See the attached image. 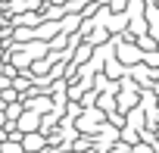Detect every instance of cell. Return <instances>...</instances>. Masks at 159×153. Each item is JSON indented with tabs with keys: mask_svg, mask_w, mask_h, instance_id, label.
I'll return each mask as SVG.
<instances>
[{
	"mask_svg": "<svg viewBox=\"0 0 159 153\" xmlns=\"http://www.w3.org/2000/svg\"><path fill=\"white\" fill-rule=\"evenodd\" d=\"M16 128H19L22 134H25V131H38V128H41V113H34V109H28V106H25V109H22V116L16 119Z\"/></svg>",
	"mask_w": 159,
	"mask_h": 153,
	"instance_id": "1",
	"label": "cell"
},
{
	"mask_svg": "<svg viewBox=\"0 0 159 153\" xmlns=\"http://www.w3.org/2000/svg\"><path fill=\"white\" fill-rule=\"evenodd\" d=\"M22 147H25V150L44 153V150H47V137L41 134V128H38V131H25V134H22Z\"/></svg>",
	"mask_w": 159,
	"mask_h": 153,
	"instance_id": "2",
	"label": "cell"
},
{
	"mask_svg": "<svg viewBox=\"0 0 159 153\" xmlns=\"http://www.w3.org/2000/svg\"><path fill=\"white\" fill-rule=\"evenodd\" d=\"M97 122H103V113H100V109H94V113H84V119L78 122V128H81V131H97V128H100Z\"/></svg>",
	"mask_w": 159,
	"mask_h": 153,
	"instance_id": "3",
	"label": "cell"
},
{
	"mask_svg": "<svg viewBox=\"0 0 159 153\" xmlns=\"http://www.w3.org/2000/svg\"><path fill=\"white\" fill-rule=\"evenodd\" d=\"M25 100V106L28 109H34V113H47L53 103H50V97H22Z\"/></svg>",
	"mask_w": 159,
	"mask_h": 153,
	"instance_id": "4",
	"label": "cell"
},
{
	"mask_svg": "<svg viewBox=\"0 0 159 153\" xmlns=\"http://www.w3.org/2000/svg\"><path fill=\"white\" fill-rule=\"evenodd\" d=\"M0 153H25V147L16 137H3V141H0Z\"/></svg>",
	"mask_w": 159,
	"mask_h": 153,
	"instance_id": "5",
	"label": "cell"
},
{
	"mask_svg": "<svg viewBox=\"0 0 159 153\" xmlns=\"http://www.w3.org/2000/svg\"><path fill=\"white\" fill-rule=\"evenodd\" d=\"M25 53H28L31 59H38V56L47 53V44H25Z\"/></svg>",
	"mask_w": 159,
	"mask_h": 153,
	"instance_id": "6",
	"label": "cell"
},
{
	"mask_svg": "<svg viewBox=\"0 0 159 153\" xmlns=\"http://www.w3.org/2000/svg\"><path fill=\"white\" fill-rule=\"evenodd\" d=\"M122 59H128V63H134V59H137V53H134V47H125V53H122Z\"/></svg>",
	"mask_w": 159,
	"mask_h": 153,
	"instance_id": "7",
	"label": "cell"
},
{
	"mask_svg": "<svg viewBox=\"0 0 159 153\" xmlns=\"http://www.w3.org/2000/svg\"><path fill=\"white\" fill-rule=\"evenodd\" d=\"M131 106H134V97L125 94V97H122V109H131Z\"/></svg>",
	"mask_w": 159,
	"mask_h": 153,
	"instance_id": "8",
	"label": "cell"
},
{
	"mask_svg": "<svg viewBox=\"0 0 159 153\" xmlns=\"http://www.w3.org/2000/svg\"><path fill=\"white\" fill-rule=\"evenodd\" d=\"M88 50H91V47H81V53L75 56V63H84V59H88Z\"/></svg>",
	"mask_w": 159,
	"mask_h": 153,
	"instance_id": "9",
	"label": "cell"
},
{
	"mask_svg": "<svg viewBox=\"0 0 159 153\" xmlns=\"http://www.w3.org/2000/svg\"><path fill=\"white\" fill-rule=\"evenodd\" d=\"M112 153H131V150H128V144H116V147H112Z\"/></svg>",
	"mask_w": 159,
	"mask_h": 153,
	"instance_id": "10",
	"label": "cell"
},
{
	"mask_svg": "<svg viewBox=\"0 0 159 153\" xmlns=\"http://www.w3.org/2000/svg\"><path fill=\"white\" fill-rule=\"evenodd\" d=\"M25 153H38V150H25Z\"/></svg>",
	"mask_w": 159,
	"mask_h": 153,
	"instance_id": "11",
	"label": "cell"
},
{
	"mask_svg": "<svg viewBox=\"0 0 159 153\" xmlns=\"http://www.w3.org/2000/svg\"><path fill=\"white\" fill-rule=\"evenodd\" d=\"M59 153H69V150H59Z\"/></svg>",
	"mask_w": 159,
	"mask_h": 153,
	"instance_id": "12",
	"label": "cell"
}]
</instances>
